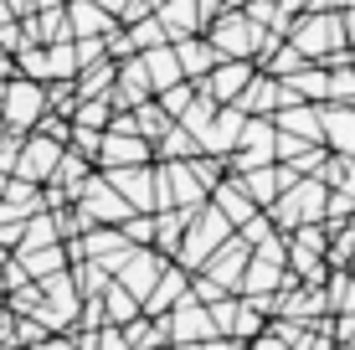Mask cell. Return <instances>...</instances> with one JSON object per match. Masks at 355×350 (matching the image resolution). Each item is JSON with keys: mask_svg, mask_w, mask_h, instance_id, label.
Listing matches in <instances>:
<instances>
[{"mask_svg": "<svg viewBox=\"0 0 355 350\" xmlns=\"http://www.w3.org/2000/svg\"><path fill=\"white\" fill-rule=\"evenodd\" d=\"M284 42L304 57V62H320V67H340L345 62V31H340L335 10H299V16L288 21Z\"/></svg>", "mask_w": 355, "mask_h": 350, "instance_id": "obj_1", "label": "cell"}, {"mask_svg": "<svg viewBox=\"0 0 355 350\" xmlns=\"http://www.w3.org/2000/svg\"><path fill=\"white\" fill-rule=\"evenodd\" d=\"M324 201H329V186L320 175H304V180H293V186L278 191V201L263 216L273 222V232H293V227L324 222Z\"/></svg>", "mask_w": 355, "mask_h": 350, "instance_id": "obj_2", "label": "cell"}, {"mask_svg": "<svg viewBox=\"0 0 355 350\" xmlns=\"http://www.w3.org/2000/svg\"><path fill=\"white\" fill-rule=\"evenodd\" d=\"M201 36H206V46L216 52V62H258L263 42H268V31H258L242 10H227V16L206 21Z\"/></svg>", "mask_w": 355, "mask_h": 350, "instance_id": "obj_3", "label": "cell"}, {"mask_svg": "<svg viewBox=\"0 0 355 350\" xmlns=\"http://www.w3.org/2000/svg\"><path fill=\"white\" fill-rule=\"evenodd\" d=\"M129 216H134V211L119 201V191L108 186L98 170L83 180L78 196H72V222H78V232H88V227H124Z\"/></svg>", "mask_w": 355, "mask_h": 350, "instance_id": "obj_4", "label": "cell"}, {"mask_svg": "<svg viewBox=\"0 0 355 350\" xmlns=\"http://www.w3.org/2000/svg\"><path fill=\"white\" fill-rule=\"evenodd\" d=\"M227 237H232V222H227V216L211 207V201H206V207L191 216V227L180 232V247H175V268L196 273V268H201V263L211 258L216 247L227 243Z\"/></svg>", "mask_w": 355, "mask_h": 350, "instance_id": "obj_5", "label": "cell"}, {"mask_svg": "<svg viewBox=\"0 0 355 350\" xmlns=\"http://www.w3.org/2000/svg\"><path fill=\"white\" fill-rule=\"evenodd\" d=\"M206 207L201 180L186 160H155V211H196Z\"/></svg>", "mask_w": 355, "mask_h": 350, "instance_id": "obj_6", "label": "cell"}, {"mask_svg": "<svg viewBox=\"0 0 355 350\" xmlns=\"http://www.w3.org/2000/svg\"><path fill=\"white\" fill-rule=\"evenodd\" d=\"M42 114H46V88L42 82L10 78L6 88H0V124H6V134H31Z\"/></svg>", "mask_w": 355, "mask_h": 350, "instance_id": "obj_7", "label": "cell"}, {"mask_svg": "<svg viewBox=\"0 0 355 350\" xmlns=\"http://www.w3.org/2000/svg\"><path fill=\"white\" fill-rule=\"evenodd\" d=\"M160 273H165V258H160L155 247H129L124 258L114 263V273H108V279L124 288L129 299H139V309H144V299H150V288L160 283Z\"/></svg>", "mask_w": 355, "mask_h": 350, "instance_id": "obj_8", "label": "cell"}, {"mask_svg": "<svg viewBox=\"0 0 355 350\" xmlns=\"http://www.w3.org/2000/svg\"><path fill=\"white\" fill-rule=\"evenodd\" d=\"M273 119H248L237 134V150L227 155V175H248V170H263V165H273Z\"/></svg>", "mask_w": 355, "mask_h": 350, "instance_id": "obj_9", "label": "cell"}, {"mask_svg": "<svg viewBox=\"0 0 355 350\" xmlns=\"http://www.w3.org/2000/svg\"><path fill=\"white\" fill-rule=\"evenodd\" d=\"M134 165H155V144L139 139V134H114V129H103L93 170H134Z\"/></svg>", "mask_w": 355, "mask_h": 350, "instance_id": "obj_10", "label": "cell"}, {"mask_svg": "<svg viewBox=\"0 0 355 350\" xmlns=\"http://www.w3.org/2000/svg\"><path fill=\"white\" fill-rule=\"evenodd\" d=\"M57 160H62V144L42 139V134H21V150H16V180H26V186H46L57 170Z\"/></svg>", "mask_w": 355, "mask_h": 350, "instance_id": "obj_11", "label": "cell"}, {"mask_svg": "<svg viewBox=\"0 0 355 350\" xmlns=\"http://www.w3.org/2000/svg\"><path fill=\"white\" fill-rule=\"evenodd\" d=\"M160 324H165V345H206L211 340V315H206L196 299H180L170 315H160Z\"/></svg>", "mask_w": 355, "mask_h": 350, "instance_id": "obj_12", "label": "cell"}, {"mask_svg": "<svg viewBox=\"0 0 355 350\" xmlns=\"http://www.w3.org/2000/svg\"><path fill=\"white\" fill-rule=\"evenodd\" d=\"M119 191V201L134 216H155V165H134V170H98Z\"/></svg>", "mask_w": 355, "mask_h": 350, "instance_id": "obj_13", "label": "cell"}, {"mask_svg": "<svg viewBox=\"0 0 355 350\" xmlns=\"http://www.w3.org/2000/svg\"><path fill=\"white\" fill-rule=\"evenodd\" d=\"M252 72H258L252 62H216L201 82H196V93H201V98H211L216 108H227V103H237V93L252 82Z\"/></svg>", "mask_w": 355, "mask_h": 350, "instance_id": "obj_14", "label": "cell"}, {"mask_svg": "<svg viewBox=\"0 0 355 350\" xmlns=\"http://www.w3.org/2000/svg\"><path fill=\"white\" fill-rule=\"evenodd\" d=\"M150 98H155V93H150V78H144L139 57H124V62L114 67V88H108L114 114H129V108H139V103H150Z\"/></svg>", "mask_w": 355, "mask_h": 350, "instance_id": "obj_15", "label": "cell"}, {"mask_svg": "<svg viewBox=\"0 0 355 350\" xmlns=\"http://www.w3.org/2000/svg\"><path fill=\"white\" fill-rule=\"evenodd\" d=\"M320 144H324V155H355V108L350 103H320Z\"/></svg>", "mask_w": 355, "mask_h": 350, "instance_id": "obj_16", "label": "cell"}, {"mask_svg": "<svg viewBox=\"0 0 355 350\" xmlns=\"http://www.w3.org/2000/svg\"><path fill=\"white\" fill-rule=\"evenodd\" d=\"M242 268H248V247H242L237 237H227V243L216 247V252H211V258H206L196 273H206V279H211V283H222L227 294H237V279H242Z\"/></svg>", "mask_w": 355, "mask_h": 350, "instance_id": "obj_17", "label": "cell"}, {"mask_svg": "<svg viewBox=\"0 0 355 350\" xmlns=\"http://www.w3.org/2000/svg\"><path fill=\"white\" fill-rule=\"evenodd\" d=\"M242 124H248V114H237L232 103H227V108H216L211 124H206V134H201V155H216V160H227V155L237 150Z\"/></svg>", "mask_w": 355, "mask_h": 350, "instance_id": "obj_18", "label": "cell"}, {"mask_svg": "<svg viewBox=\"0 0 355 350\" xmlns=\"http://www.w3.org/2000/svg\"><path fill=\"white\" fill-rule=\"evenodd\" d=\"M16 258V268L26 273L31 283H46V279H57V273H67L72 268V258H67V243H52V247H31V252H10Z\"/></svg>", "mask_w": 355, "mask_h": 350, "instance_id": "obj_19", "label": "cell"}, {"mask_svg": "<svg viewBox=\"0 0 355 350\" xmlns=\"http://www.w3.org/2000/svg\"><path fill=\"white\" fill-rule=\"evenodd\" d=\"M62 16H67L72 42H88V36H108V31H119V21L108 16L103 6H93V0H67Z\"/></svg>", "mask_w": 355, "mask_h": 350, "instance_id": "obj_20", "label": "cell"}, {"mask_svg": "<svg viewBox=\"0 0 355 350\" xmlns=\"http://www.w3.org/2000/svg\"><path fill=\"white\" fill-rule=\"evenodd\" d=\"M206 201H211V207L232 222V232H237L242 222H252V216H258V207L248 201V191H242V180H237V175H222V180L211 186V196H206Z\"/></svg>", "mask_w": 355, "mask_h": 350, "instance_id": "obj_21", "label": "cell"}, {"mask_svg": "<svg viewBox=\"0 0 355 350\" xmlns=\"http://www.w3.org/2000/svg\"><path fill=\"white\" fill-rule=\"evenodd\" d=\"M273 129L288 134V139L320 144V108L314 103H284V108H273Z\"/></svg>", "mask_w": 355, "mask_h": 350, "instance_id": "obj_22", "label": "cell"}, {"mask_svg": "<svg viewBox=\"0 0 355 350\" xmlns=\"http://www.w3.org/2000/svg\"><path fill=\"white\" fill-rule=\"evenodd\" d=\"M186 288H191V273H186V268H175V263H165L160 283H155V288H150V299H144V315H150V320L170 315V309L186 299Z\"/></svg>", "mask_w": 355, "mask_h": 350, "instance_id": "obj_23", "label": "cell"}, {"mask_svg": "<svg viewBox=\"0 0 355 350\" xmlns=\"http://www.w3.org/2000/svg\"><path fill=\"white\" fill-rule=\"evenodd\" d=\"M237 180H242V191H248V201L258 211H268L278 201V191L293 186V175L284 170V165H263V170H248V175H237Z\"/></svg>", "mask_w": 355, "mask_h": 350, "instance_id": "obj_24", "label": "cell"}, {"mask_svg": "<svg viewBox=\"0 0 355 350\" xmlns=\"http://www.w3.org/2000/svg\"><path fill=\"white\" fill-rule=\"evenodd\" d=\"M155 21H160L165 42H186V36H201L196 0H165V6H155Z\"/></svg>", "mask_w": 355, "mask_h": 350, "instance_id": "obj_25", "label": "cell"}, {"mask_svg": "<svg viewBox=\"0 0 355 350\" xmlns=\"http://www.w3.org/2000/svg\"><path fill=\"white\" fill-rule=\"evenodd\" d=\"M278 103H284V98H278V82L263 78V72H252V82L237 93V103H232V108H237V114H248V119H273Z\"/></svg>", "mask_w": 355, "mask_h": 350, "instance_id": "obj_26", "label": "cell"}, {"mask_svg": "<svg viewBox=\"0 0 355 350\" xmlns=\"http://www.w3.org/2000/svg\"><path fill=\"white\" fill-rule=\"evenodd\" d=\"M278 288H284V268L248 258V268L237 279V299H278Z\"/></svg>", "mask_w": 355, "mask_h": 350, "instance_id": "obj_27", "label": "cell"}, {"mask_svg": "<svg viewBox=\"0 0 355 350\" xmlns=\"http://www.w3.org/2000/svg\"><path fill=\"white\" fill-rule=\"evenodd\" d=\"M170 52H175L180 78H186V82H201L206 72L216 67V52L206 46V36H186V42H170Z\"/></svg>", "mask_w": 355, "mask_h": 350, "instance_id": "obj_28", "label": "cell"}, {"mask_svg": "<svg viewBox=\"0 0 355 350\" xmlns=\"http://www.w3.org/2000/svg\"><path fill=\"white\" fill-rule=\"evenodd\" d=\"M139 67H144V78H150V93H165V88H175V82H186V78H180L175 52H170V42H165V46H150V52H139Z\"/></svg>", "mask_w": 355, "mask_h": 350, "instance_id": "obj_29", "label": "cell"}, {"mask_svg": "<svg viewBox=\"0 0 355 350\" xmlns=\"http://www.w3.org/2000/svg\"><path fill=\"white\" fill-rule=\"evenodd\" d=\"M196 211H201V207H196ZM196 211H155V252H160V258L170 263V258H175V247H180V232H186V227H191V216Z\"/></svg>", "mask_w": 355, "mask_h": 350, "instance_id": "obj_30", "label": "cell"}, {"mask_svg": "<svg viewBox=\"0 0 355 350\" xmlns=\"http://www.w3.org/2000/svg\"><path fill=\"white\" fill-rule=\"evenodd\" d=\"M114 67L119 62H88L78 67V78H72V98H108V88H114Z\"/></svg>", "mask_w": 355, "mask_h": 350, "instance_id": "obj_31", "label": "cell"}, {"mask_svg": "<svg viewBox=\"0 0 355 350\" xmlns=\"http://www.w3.org/2000/svg\"><path fill=\"white\" fill-rule=\"evenodd\" d=\"M98 304H103V320H108V324H119V330H124L129 320H139V315H144V309H139V299H129L114 279H108V288L98 294Z\"/></svg>", "mask_w": 355, "mask_h": 350, "instance_id": "obj_32", "label": "cell"}, {"mask_svg": "<svg viewBox=\"0 0 355 350\" xmlns=\"http://www.w3.org/2000/svg\"><path fill=\"white\" fill-rule=\"evenodd\" d=\"M119 335H124V350H165V324H160V320H150V315L129 320Z\"/></svg>", "mask_w": 355, "mask_h": 350, "instance_id": "obj_33", "label": "cell"}, {"mask_svg": "<svg viewBox=\"0 0 355 350\" xmlns=\"http://www.w3.org/2000/svg\"><path fill=\"white\" fill-rule=\"evenodd\" d=\"M108 119H114V103H108V98H78V103H72V114H67V124H72V129H93V134H103Z\"/></svg>", "mask_w": 355, "mask_h": 350, "instance_id": "obj_34", "label": "cell"}, {"mask_svg": "<svg viewBox=\"0 0 355 350\" xmlns=\"http://www.w3.org/2000/svg\"><path fill=\"white\" fill-rule=\"evenodd\" d=\"M46 52V82H72L78 78V52H72V42H52L42 46Z\"/></svg>", "mask_w": 355, "mask_h": 350, "instance_id": "obj_35", "label": "cell"}, {"mask_svg": "<svg viewBox=\"0 0 355 350\" xmlns=\"http://www.w3.org/2000/svg\"><path fill=\"white\" fill-rule=\"evenodd\" d=\"M196 155H201V150H196V139L180 124H170L165 134L155 139V160H196Z\"/></svg>", "mask_w": 355, "mask_h": 350, "instance_id": "obj_36", "label": "cell"}, {"mask_svg": "<svg viewBox=\"0 0 355 350\" xmlns=\"http://www.w3.org/2000/svg\"><path fill=\"white\" fill-rule=\"evenodd\" d=\"M324 309L329 315H355V279L350 273H329L324 279Z\"/></svg>", "mask_w": 355, "mask_h": 350, "instance_id": "obj_37", "label": "cell"}, {"mask_svg": "<svg viewBox=\"0 0 355 350\" xmlns=\"http://www.w3.org/2000/svg\"><path fill=\"white\" fill-rule=\"evenodd\" d=\"M67 279H72V288H78V299H98L108 288V273L98 268V263H72Z\"/></svg>", "mask_w": 355, "mask_h": 350, "instance_id": "obj_38", "label": "cell"}, {"mask_svg": "<svg viewBox=\"0 0 355 350\" xmlns=\"http://www.w3.org/2000/svg\"><path fill=\"white\" fill-rule=\"evenodd\" d=\"M129 119H134V134H139V139H150V144L170 129V119L160 114V108H155V98H150V103H139V108H129Z\"/></svg>", "mask_w": 355, "mask_h": 350, "instance_id": "obj_39", "label": "cell"}, {"mask_svg": "<svg viewBox=\"0 0 355 350\" xmlns=\"http://www.w3.org/2000/svg\"><path fill=\"white\" fill-rule=\"evenodd\" d=\"M196 103V82H175V88H165V93H155V108H160V114L170 119V124H175L180 114H186V108Z\"/></svg>", "mask_w": 355, "mask_h": 350, "instance_id": "obj_40", "label": "cell"}, {"mask_svg": "<svg viewBox=\"0 0 355 350\" xmlns=\"http://www.w3.org/2000/svg\"><path fill=\"white\" fill-rule=\"evenodd\" d=\"M211 114H216V103H211V98H201V93H196V103H191L186 114L175 119V124H180V129H186V134L196 139V150H201V134H206V124H211Z\"/></svg>", "mask_w": 355, "mask_h": 350, "instance_id": "obj_41", "label": "cell"}, {"mask_svg": "<svg viewBox=\"0 0 355 350\" xmlns=\"http://www.w3.org/2000/svg\"><path fill=\"white\" fill-rule=\"evenodd\" d=\"M129 36V52L139 57V52H150V46H165V31H160V21L155 16H144V21H134V26H124Z\"/></svg>", "mask_w": 355, "mask_h": 350, "instance_id": "obj_42", "label": "cell"}, {"mask_svg": "<svg viewBox=\"0 0 355 350\" xmlns=\"http://www.w3.org/2000/svg\"><path fill=\"white\" fill-rule=\"evenodd\" d=\"M288 237V247H304V252H329V227L324 222H309V227H293V232H284Z\"/></svg>", "mask_w": 355, "mask_h": 350, "instance_id": "obj_43", "label": "cell"}, {"mask_svg": "<svg viewBox=\"0 0 355 350\" xmlns=\"http://www.w3.org/2000/svg\"><path fill=\"white\" fill-rule=\"evenodd\" d=\"M10 62H16V78L42 82V88H46V52H42V46H21V52L10 57Z\"/></svg>", "mask_w": 355, "mask_h": 350, "instance_id": "obj_44", "label": "cell"}, {"mask_svg": "<svg viewBox=\"0 0 355 350\" xmlns=\"http://www.w3.org/2000/svg\"><path fill=\"white\" fill-rule=\"evenodd\" d=\"M186 165H191V175L201 180V191H206V196H211V186L227 175V160H216V155H196V160H186Z\"/></svg>", "mask_w": 355, "mask_h": 350, "instance_id": "obj_45", "label": "cell"}, {"mask_svg": "<svg viewBox=\"0 0 355 350\" xmlns=\"http://www.w3.org/2000/svg\"><path fill=\"white\" fill-rule=\"evenodd\" d=\"M329 103H350L355 108V67H329Z\"/></svg>", "mask_w": 355, "mask_h": 350, "instance_id": "obj_46", "label": "cell"}, {"mask_svg": "<svg viewBox=\"0 0 355 350\" xmlns=\"http://www.w3.org/2000/svg\"><path fill=\"white\" fill-rule=\"evenodd\" d=\"M119 232H124L129 247H150V243H155V216H129Z\"/></svg>", "mask_w": 355, "mask_h": 350, "instance_id": "obj_47", "label": "cell"}, {"mask_svg": "<svg viewBox=\"0 0 355 350\" xmlns=\"http://www.w3.org/2000/svg\"><path fill=\"white\" fill-rule=\"evenodd\" d=\"M227 10H242V0H196V16H201V26H206V21H216V16H227Z\"/></svg>", "mask_w": 355, "mask_h": 350, "instance_id": "obj_48", "label": "cell"}, {"mask_svg": "<svg viewBox=\"0 0 355 350\" xmlns=\"http://www.w3.org/2000/svg\"><path fill=\"white\" fill-rule=\"evenodd\" d=\"M72 52H78V67H88V62H103V36H88V42H72Z\"/></svg>", "mask_w": 355, "mask_h": 350, "instance_id": "obj_49", "label": "cell"}, {"mask_svg": "<svg viewBox=\"0 0 355 350\" xmlns=\"http://www.w3.org/2000/svg\"><path fill=\"white\" fill-rule=\"evenodd\" d=\"M31 350H83V345L72 340V335H42V340H36Z\"/></svg>", "mask_w": 355, "mask_h": 350, "instance_id": "obj_50", "label": "cell"}, {"mask_svg": "<svg viewBox=\"0 0 355 350\" xmlns=\"http://www.w3.org/2000/svg\"><path fill=\"white\" fill-rule=\"evenodd\" d=\"M6 10H10L16 21H26V16H36V0H6Z\"/></svg>", "mask_w": 355, "mask_h": 350, "instance_id": "obj_51", "label": "cell"}, {"mask_svg": "<svg viewBox=\"0 0 355 350\" xmlns=\"http://www.w3.org/2000/svg\"><path fill=\"white\" fill-rule=\"evenodd\" d=\"M309 10H335V16H340V10H355V0H314Z\"/></svg>", "mask_w": 355, "mask_h": 350, "instance_id": "obj_52", "label": "cell"}, {"mask_svg": "<svg viewBox=\"0 0 355 350\" xmlns=\"http://www.w3.org/2000/svg\"><path fill=\"white\" fill-rule=\"evenodd\" d=\"M201 350H242V345H237V340H227V335H211V340H206Z\"/></svg>", "mask_w": 355, "mask_h": 350, "instance_id": "obj_53", "label": "cell"}, {"mask_svg": "<svg viewBox=\"0 0 355 350\" xmlns=\"http://www.w3.org/2000/svg\"><path fill=\"white\" fill-rule=\"evenodd\" d=\"M67 0H36V10H62Z\"/></svg>", "mask_w": 355, "mask_h": 350, "instance_id": "obj_54", "label": "cell"}, {"mask_svg": "<svg viewBox=\"0 0 355 350\" xmlns=\"http://www.w3.org/2000/svg\"><path fill=\"white\" fill-rule=\"evenodd\" d=\"M10 21H16V16H10V10H6V0H0V26H10Z\"/></svg>", "mask_w": 355, "mask_h": 350, "instance_id": "obj_55", "label": "cell"}, {"mask_svg": "<svg viewBox=\"0 0 355 350\" xmlns=\"http://www.w3.org/2000/svg\"><path fill=\"white\" fill-rule=\"evenodd\" d=\"M345 273H350V279H355V252H350V263H345Z\"/></svg>", "mask_w": 355, "mask_h": 350, "instance_id": "obj_56", "label": "cell"}, {"mask_svg": "<svg viewBox=\"0 0 355 350\" xmlns=\"http://www.w3.org/2000/svg\"><path fill=\"white\" fill-rule=\"evenodd\" d=\"M165 350H201V345H165Z\"/></svg>", "mask_w": 355, "mask_h": 350, "instance_id": "obj_57", "label": "cell"}, {"mask_svg": "<svg viewBox=\"0 0 355 350\" xmlns=\"http://www.w3.org/2000/svg\"><path fill=\"white\" fill-rule=\"evenodd\" d=\"M6 263H10V252H6V247H0V268H6Z\"/></svg>", "mask_w": 355, "mask_h": 350, "instance_id": "obj_58", "label": "cell"}, {"mask_svg": "<svg viewBox=\"0 0 355 350\" xmlns=\"http://www.w3.org/2000/svg\"><path fill=\"white\" fill-rule=\"evenodd\" d=\"M6 216H10V211H6V207H0V222H6Z\"/></svg>", "mask_w": 355, "mask_h": 350, "instance_id": "obj_59", "label": "cell"}, {"mask_svg": "<svg viewBox=\"0 0 355 350\" xmlns=\"http://www.w3.org/2000/svg\"><path fill=\"white\" fill-rule=\"evenodd\" d=\"M0 139H6V124H0Z\"/></svg>", "mask_w": 355, "mask_h": 350, "instance_id": "obj_60", "label": "cell"}, {"mask_svg": "<svg viewBox=\"0 0 355 350\" xmlns=\"http://www.w3.org/2000/svg\"><path fill=\"white\" fill-rule=\"evenodd\" d=\"M0 315H6V304H0Z\"/></svg>", "mask_w": 355, "mask_h": 350, "instance_id": "obj_61", "label": "cell"}, {"mask_svg": "<svg viewBox=\"0 0 355 350\" xmlns=\"http://www.w3.org/2000/svg\"><path fill=\"white\" fill-rule=\"evenodd\" d=\"M0 88H6V82H0Z\"/></svg>", "mask_w": 355, "mask_h": 350, "instance_id": "obj_62", "label": "cell"}, {"mask_svg": "<svg viewBox=\"0 0 355 350\" xmlns=\"http://www.w3.org/2000/svg\"><path fill=\"white\" fill-rule=\"evenodd\" d=\"M350 345H355V340H350Z\"/></svg>", "mask_w": 355, "mask_h": 350, "instance_id": "obj_63", "label": "cell"}]
</instances>
